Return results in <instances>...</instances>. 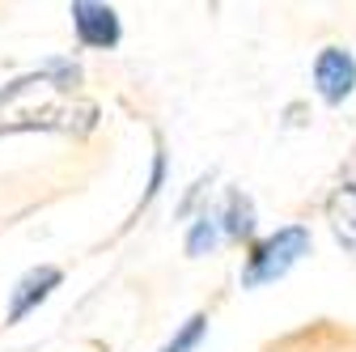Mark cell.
Segmentation results:
<instances>
[{
    "label": "cell",
    "instance_id": "cell-6",
    "mask_svg": "<svg viewBox=\"0 0 356 352\" xmlns=\"http://www.w3.org/2000/svg\"><path fill=\"white\" fill-rule=\"evenodd\" d=\"M229 234L234 238L250 234V200H242V195H229Z\"/></svg>",
    "mask_w": 356,
    "mask_h": 352
},
{
    "label": "cell",
    "instance_id": "cell-1",
    "mask_svg": "<svg viewBox=\"0 0 356 352\" xmlns=\"http://www.w3.org/2000/svg\"><path fill=\"white\" fill-rule=\"evenodd\" d=\"M301 255H309V230H305V225H289V230L272 234L267 242L254 246V255H250V263H246V272H242V285L280 280Z\"/></svg>",
    "mask_w": 356,
    "mask_h": 352
},
{
    "label": "cell",
    "instance_id": "cell-7",
    "mask_svg": "<svg viewBox=\"0 0 356 352\" xmlns=\"http://www.w3.org/2000/svg\"><path fill=\"white\" fill-rule=\"evenodd\" d=\"M200 331H204V314H195V319H187V327L183 331H178L161 352H191L195 348V339H200Z\"/></svg>",
    "mask_w": 356,
    "mask_h": 352
},
{
    "label": "cell",
    "instance_id": "cell-3",
    "mask_svg": "<svg viewBox=\"0 0 356 352\" xmlns=\"http://www.w3.org/2000/svg\"><path fill=\"white\" fill-rule=\"evenodd\" d=\"M72 26L76 38L85 47H115L119 42V17L106 5H94V0H76L72 5Z\"/></svg>",
    "mask_w": 356,
    "mask_h": 352
},
{
    "label": "cell",
    "instance_id": "cell-5",
    "mask_svg": "<svg viewBox=\"0 0 356 352\" xmlns=\"http://www.w3.org/2000/svg\"><path fill=\"white\" fill-rule=\"evenodd\" d=\"M327 221H331V234L339 238V246L356 259V183L335 187V195L327 200Z\"/></svg>",
    "mask_w": 356,
    "mask_h": 352
},
{
    "label": "cell",
    "instance_id": "cell-8",
    "mask_svg": "<svg viewBox=\"0 0 356 352\" xmlns=\"http://www.w3.org/2000/svg\"><path fill=\"white\" fill-rule=\"evenodd\" d=\"M216 242V221H208V216H204V221L191 230V238H187V250L191 255H204V246H212Z\"/></svg>",
    "mask_w": 356,
    "mask_h": 352
},
{
    "label": "cell",
    "instance_id": "cell-4",
    "mask_svg": "<svg viewBox=\"0 0 356 352\" xmlns=\"http://www.w3.org/2000/svg\"><path fill=\"white\" fill-rule=\"evenodd\" d=\"M56 285H60V268H34V272H26L17 280V289H13V301H9V323H22Z\"/></svg>",
    "mask_w": 356,
    "mask_h": 352
},
{
    "label": "cell",
    "instance_id": "cell-2",
    "mask_svg": "<svg viewBox=\"0 0 356 352\" xmlns=\"http://www.w3.org/2000/svg\"><path fill=\"white\" fill-rule=\"evenodd\" d=\"M314 85H318V94L327 102H343L352 94V85H356V60L339 47H327L318 51L314 60Z\"/></svg>",
    "mask_w": 356,
    "mask_h": 352
}]
</instances>
